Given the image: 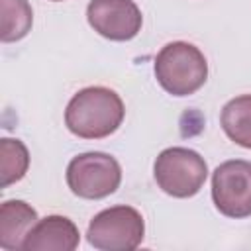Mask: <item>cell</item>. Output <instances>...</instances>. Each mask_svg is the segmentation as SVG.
Listing matches in <instances>:
<instances>
[{
  "label": "cell",
  "instance_id": "obj_12",
  "mask_svg": "<svg viewBox=\"0 0 251 251\" xmlns=\"http://www.w3.org/2000/svg\"><path fill=\"white\" fill-rule=\"evenodd\" d=\"M29 167L27 147L20 139L2 137L0 139V173H2V188L22 180Z\"/></svg>",
  "mask_w": 251,
  "mask_h": 251
},
{
  "label": "cell",
  "instance_id": "obj_4",
  "mask_svg": "<svg viewBox=\"0 0 251 251\" xmlns=\"http://www.w3.org/2000/svg\"><path fill=\"white\" fill-rule=\"evenodd\" d=\"M145 237L143 216L131 206H112L98 212L86 229V239L100 251H133Z\"/></svg>",
  "mask_w": 251,
  "mask_h": 251
},
{
  "label": "cell",
  "instance_id": "obj_3",
  "mask_svg": "<svg viewBox=\"0 0 251 251\" xmlns=\"http://www.w3.org/2000/svg\"><path fill=\"white\" fill-rule=\"evenodd\" d=\"M153 176L165 194L175 198H190L204 186L208 165L194 149L169 147L155 159Z\"/></svg>",
  "mask_w": 251,
  "mask_h": 251
},
{
  "label": "cell",
  "instance_id": "obj_6",
  "mask_svg": "<svg viewBox=\"0 0 251 251\" xmlns=\"http://www.w3.org/2000/svg\"><path fill=\"white\" fill-rule=\"evenodd\" d=\"M212 200L218 212L227 218L251 216V161L222 163L212 175Z\"/></svg>",
  "mask_w": 251,
  "mask_h": 251
},
{
  "label": "cell",
  "instance_id": "obj_1",
  "mask_svg": "<svg viewBox=\"0 0 251 251\" xmlns=\"http://www.w3.org/2000/svg\"><path fill=\"white\" fill-rule=\"evenodd\" d=\"M122 98L106 86H86L67 104L65 124L71 133L82 139H102L112 135L124 122Z\"/></svg>",
  "mask_w": 251,
  "mask_h": 251
},
{
  "label": "cell",
  "instance_id": "obj_10",
  "mask_svg": "<svg viewBox=\"0 0 251 251\" xmlns=\"http://www.w3.org/2000/svg\"><path fill=\"white\" fill-rule=\"evenodd\" d=\"M220 124L233 143L251 149V94L231 98L222 108Z\"/></svg>",
  "mask_w": 251,
  "mask_h": 251
},
{
  "label": "cell",
  "instance_id": "obj_7",
  "mask_svg": "<svg viewBox=\"0 0 251 251\" xmlns=\"http://www.w3.org/2000/svg\"><path fill=\"white\" fill-rule=\"evenodd\" d=\"M90 27L110 41H129L141 31L143 16L133 0H90L86 6Z\"/></svg>",
  "mask_w": 251,
  "mask_h": 251
},
{
  "label": "cell",
  "instance_id": "obj_5",
  "mask_svg": "<svg viewBox=\"0 0 251 251\" xmlns=\"http://www.w3.org/2000/svg\"><path fill=\"white\" fill-rule=\"evenodd\" d=\"M122 182L120 163L100 151L80 153L71 159L67 167V184L78 198L100 200L118 190Z\"/></svg>",
  "mask_w": 251,
  "mask_h": 251
},
{
  "label": "cell",
  "instance_id": "obj_11",
  "mask_svg": "<svg viewBox=\"0 0 251 251\" xmlns=\"http://www.w3.org/2000/svg\"><path fill=\"white\" fill-rule=\"evenodd\" d=\"M2 27L0 39L4 43L18 41L27 35L33 24V12L27 0H0Z\"/></svg>",
  "mask_w": 251,
  "mask_h": 251
},
{
  "label": "cell",
  "instance_id": "obj_13",
  "mask_svg": "<svg viewBox=\"0 0 251 251\" xmlns=\"http://www.w3.org/2000/svg\"><path fill=\"white\" fill-rule=\"evenodd\" d=\"M53 2H61V0H53Z\"/></svg>",
  "mask_w": 251,
  "mask_h": 251
},
{
  "label": "cell",
  "instance_id": "obj_2",
  "mask_svg": "<svg viewBox=\"0 0 251 251\" xmlns=\"http://www.w3.org/2000/svg\"><path fill=\"white\" fill-rule=\"evenodd\" d=\"M157 82L173 96H188L204 86L208 63L204 53L186 41L167 43L155 57Z\"/></svg>",
  "mask_w": 251,
  "mask_h": 251
},
{
  "label": "cell",
  "instance_id": "obj_8",
  "mask_svg": "<svg viewBox=\"0 0 251 251\" xmlns=\"http://www.w3.org/2000/svg\"><path fill=\"white\" fill-rule=\"evenodd\" d=\"M80 243L78 227L65 216H47L37 220L27 237L24 239V251H75Z\"/></svg>",
  "mask_w": 251,
  "mask_h": 251
},
{
  "label": "cell",
  "instance_id": "obj_9",
  "mask_svg": "<svg viewBox=\"0 0 251 251\" xmlns=\"http://www.w3.org/2000/svg\"><path fill=\"white\" fill-rule=\"evenodd\" d=\"M37 224V212L24 200H6L0 206V247L18 251Z\"/></svg>",
  "mask_w": 251,
  "mask_h": 251
}]
</instances>
